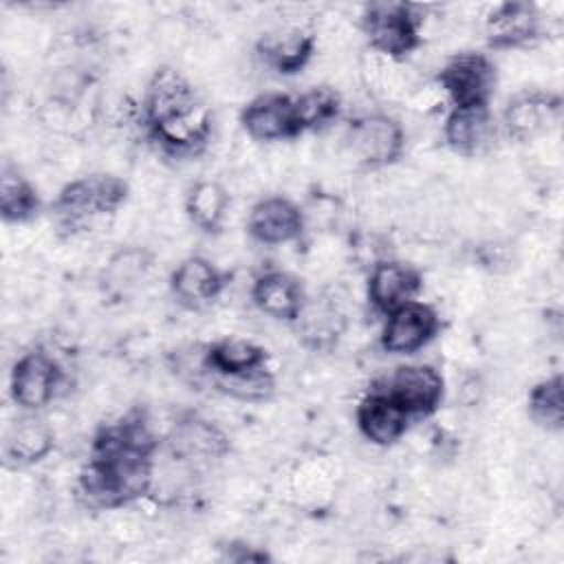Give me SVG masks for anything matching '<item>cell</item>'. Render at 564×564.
<instances>
[{"label":"cell","mask_w":564,"mask_h":564,"mask_svg":"<svg viewBox=\"0 0 564 564\" xmlns=\"http://www.w3.org/2000/svg\"><path fill=\"white\" fill-rule=\"evenodd\" d=\"M159 438L143 412L132 410L101 425L77 476V498L90 509H117L152 487Z\"/></svg>","instance_id":"6da1fadb"},{"label":"cell","mask_w":564,"mask_h":564,"mask_svg":"<svg viewBox=\"0 0 564 564\" xmlns=\"http://www.w3.org/2000/svg\"><path fill=\"white\" fill-rule=\"evenodd\" d=\"M143 126L150 139L170 156H194L212 137V110L189 84L172 68L154 70L143 95Z\"/></svg>","instance_id":"7a4b0ae2"},{"label":"cell","mask_w":564,"mask_h":564,"mask_svg":"<svg viewBox=\"0 0 564 564\" xmlns=\"http://www.w3.org/2000/svg\"><path fill=\"white\" fill-rule=\"evenodd\" d=\"M423 18L408 2H370L361 13V31L368 46L386 59H405L412 55L421 37Z\"/></svg>","instance_id":"3957f363"},{"label":"cell","mask_w":564,"mask_h":564,"mask_svg":"<svg viewBox=\"0 0 564 564\" xmlns=\"http://www.w3.org/2000/svg\"><path fill=\"white\" fill-rule=\"evenodd\" d=\"M128 183L115 174H88L68 181L53 203L55 216L64 227H79L97 216L115 214L128 200Z\"/></svg>","instance_id":"277c9868"},{"label":"cell","mask_w":564,"mask_h":564,"mask_svg":"<svg viewBox=\"0 0 564 564\" xmlns=\"http://www.w3.org/2000/svg\"><path fill=\"white\" fill-rule=\"evenodd\" d=\"M64 379L62 364L37 346L15 359L9 375V394L22 412H40L57 399Z\"/></svg>","instance_id":"5b68a950"},{"label":"cell","mask_w":564,"mask_h":564,"mask_svg":"<svg viewBox=\"0 0 564 564\" xmlns=\"http://www.w3.org/2000/svg\"><path fill=\"white\" fill-rule=\"evenodd\" d=\"M452 108L489 106L498 84L496 64L485 53H458L449 57L436 77Z\"/></svg>","instance_id":"8992f818"},{"label":"cell","mask_w":564,"mask_h":564,"mask_svg":"<svg viewBox=\"0 0 564 564\" xmlns=\"http://www.w3.org/2000/svg\"><path fill=\"white\" fill-rule=\"evenodd\" d=\"M352 156L370 167H388L405 152V132L399 119L386 112H366L350 121L346 132Z\"/></svg>","instance_id":"52a82bcc"},{"label":"cell","mask_w":564,"mask_h":564,"mask_svg":"<svg viewBox=\"0 0 564 564\" xmlns=\"http://www.w3.org/2000/svg\"><path fill=\"white\" fill-rule=\"evenodd\" d=\"M441 330V317L427 302L412 300L386 315L381 348L390 355H412L425 348Z\"/></svg>","instance_id":"ba28073f"},{"label":"cell","mask_w":564,"mask_h":564,"mask_svg":"<svg viewBox=\"0 0 564 564\" xmlns=\"http://www.w3.org/2000/svg\"><path fill=\"white\" fill-rule=\"evenodd\" d=\"M383 388L410 414V419L434 414L445 399V379L430 364L399 366Z\"/></svg>","instance_id":"9c48e42d"},{"label":"cell","mask_w":564,"mask_h":564,"mask_svg":"<svg viewBox=\"0 0 564 564\" xmlns=\"http://www.w3.org/2000/svg\"><path fill=\"white\" fill-rule=\"evenodd\" d=\"M240 126L253 141H286L302 134L295 117V99L286 93H262L240 110Z\"/></svg>","instance_id":"30bf717a"},{"label":"cell","mask_w":564,"mask_h":564,"mask_svg":"<svg viewBox=\"0 0 564 564\" xmlns=\"http://www.w3.org/2000/svg\"><path fill=\"white\" fill-rule=\"evenodd\" d=\"M562 117V97L549 90L513 95L502 110V130L513 141H533L546 134Z\"/></svg>","instance_id":"8fae6325"},{"label":"cell","mask_w":564,"mask_h":564,"mask_svg":"<svg viewBox=\"0 0 564 564\" xmlns=\"http://www.w3.org/2000/svg\"><path fill=\"white\" fill-rule=\"evenodd\" d=\"M423 289V273L401 260H379L372 264L366 282L368 304L388 315L394 308L416 300Z\"/></svg>","instance_id":"7c38bea8"},{"label":"cell","mask_w":564,"mask_h":564,"mask_svg":"<svg viewBox=\"0 0 564 564\" xmlns=\"http://www.w3.org/2000/svg\"><path fill=\"white\" fill-rule=\"evenodd\" d=\"M227 286V273L205 256H187L170 273V293L192 311L214 304Z\"/></svg>","instance_id":"4fadbf2b"},{"label":"cell","mask_w":564,"mask_h":564,"mask_svg":"<svg viewBox=\"0 0 564 564\" xmlns=\"http://www.w3.org/2000/svg\"><path fill=\"white\" fill-rule=\"evenodd\" d=\"M540 35L538 7L524 0L496 4L485 18V42L489 48L509 51L529 46Z\"/></svg>","instance_id":"5bb4252c"},{"label":"cell","mask_w":564,"mask_h":564,"mask_svg":"<svg viewBox=\"0 0 564 564\" xmlns=\"http://www.w3.org/2000/svg\"><path fill=\"white\" fill-rule=\"evenodd\" d=\"M304 212L286 196L260 198L247 218V231L262 245H286L302 238Z\"/></svg>","instance_id":"9a60e30c"},{"label":"cell","mask_w":564,"mask_h":564,"mask_svg":"<svg viewBox=\"0 0 564 564\" xmlns=\"http://www.w3.org/2000/svg\"><path fill=\"white\" fill-rule=\"evenodd\" d=\"M357 430L366 441L379 447L394 445L410 427V414L388 394L386 388H372L355 410Z\"/></svg>","instance_id":"2e32d148"},{"label":"cell","mask_w":564,"mask_h":564,"mask_svg":"<svg viewBox=\"0 0 564 564\" xmlns=\"http://www.w3.org/2000/svg\"><path fill=\"white\" fill-rule=\"evenodd\" d=\"M269 368V352L256 341L223 337L207 344L198 357V375L207 381L218 377H238Z\"/></svg>","instance_id":"e0dca14e"},{"label":"cell","mask_w":564,"mask_h":564,"mask_svg":"<svg viewBox=\"0 0 564 564\" xmlns=\"http://www.w3.org/2000/svg\"><path fill=\"white\" fill-rule=\"evenodd\" d=\"M251 302L267 317L295 324L306 306V293L295 275L271 269L253 280Z\"/></svg>","instance_id":"ac0fdd59"},{"label":"cell","mask_w":564,"mask_h":564,"mask_svg":"<svg viewBox=\"0 0 564 564\" xmlns=\"http://www.w3.org/2000/svg\"><path fill=\"white\" fill-rule=\"evenodd\" d=\"M55 449V432L53 427L37 416V412H24L15 419L2 443V454L7 465L29 467L44 460Z\"/></svg>","instance_id":"d6986e66"},{"label":"cell","mask_w":564,"mask_h":564,"mask_svg":"<svg viewBox=\"0 0 564 564\" xmlns=\"http://www.w3.org/2000/svg\"><path fill=\"white\" fill-rule=\"evenodd\" d=\"M443 137L447 148L456 154H482L496 137V121L489 106L452 108L443 123Z\"/></svg>","instance_id":"ffe728a7"},{"label":"cell","mask_w":564,"mask_h":564,"mask_svg":"<svg viewBox=\"0 0 564 564\" xmlns=\"http://www.w3.org/2000/svg\"><path fill=\"white\" fill-rule=\"evenodd\" d=\"M167 441L174 456L196 458V460L220 458L231 447L227 434L220 427H216L212 421L196 414H187L178 419Z\"/></svg>","instance_id":"44dd1931"},{"label":"cell","mask_w":564,"mask_h":564,"mask_svg":"<svg viewBox=\"0 0 564 564\" xmlns=\"http://www.w3.org/2000/svg\"><path fill=\"white\" fill-rule=\"evenodd\" d=\"M256 48L264 64L275 73L297 75L315 55V35L304 29H291L275 35H264Z\"/></svg>","instance_id":"7402d4cb"},{"label":"cell","mask_w":564,"mask_h":564,"mask_svg":"<svg viewBox=\"0 0 564 564\" xmlns=\"http://www.w3.org/2000/svg\"><path fill=\"white\" fill-rule=\"evenodd\" d=\"M42 209L37 187L13 165L4 163L0 174V216L7 225L33 220Z\"/></svg>","instance_id":"603a6c76"},{"label":"cell","mask_w":564,"mask_h":564,"mask_svg":"<svg viewBox=\"0 0 564 564\" xmlns=\"http://www.w3.org/2000/svg\"><path fill=\"white\" fill-rule=\"evenodd\" d=\"M229 209V194L218 181H196L185 196V214L203 234H218Z\"/></svg>","instance_id":"cb8c5ba5"},{"label":"cell","mask_w":564,"mask_h":564,"mask_svg":"<svg viewBox=\"0 0 564 564\" xmlns=\"http://www.w3.org/2000/svg\"><path fill=\"white\" fill-rule=\"evenodd\" d=\"M293 99L302 134L324 130L341 117V97L335 88L313 86Z\"/></svg>","instance_id":"d4e9b609"},{"label":"cell","mask_w":564,"mask_h":564,"mask_svg":"<svg viewBox=\"0 0 564 564\" xmlns=\"http://www.w3.org/2000/svg\"><path fill=\"white\" fill-rule=\"evenodd\" d=\"M527 410L531 421L546 430V432H560L564 425V381L562 375L555 372L542 381H538L529 390Z\"/></svg>","instance_id":"484cf974"},{"label":"cell","mask_w":564,"mask_h":564,"mask_svg":"<svg viewBox=\"0 0 564 564\" xmlns=\"http://www.w3.org/2000/svg\"><path fill=\"white\" fill-rule=\"evenodd\" d=\"M150 269V258L143 249L119 251L106 267V286L110 291H126L141 282Z\"/></svg>","instance_id":"4316f807"}]
</instances>
